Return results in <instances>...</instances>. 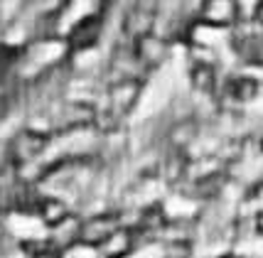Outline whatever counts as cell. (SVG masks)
I'll use <instances>...</instances> for the list:
<instances>
[{"instance_id":"cell-20","label":"cell","mask_w":263,"mask_h":258,"mask_svg":"<svg viewBox=\"0 0 263 258\" xmlns=\"http://www.w3.org/2000/svg\"><path fill=\"white\" fill-rule=\"evenodd\" d=\"M256 20L263 25V5H261V10H258V15H256Z\"/></svg>"},{"instance_id":"cell-6","label":"cell","mask_w":263,"mask_h":258,"mask_svg":"<svg viewBox=\"0 0 263 258\" xmlns=\"http://www.w3.org/2000/svg\"><path fill=\"white\" fill-rule=\"evenodd\" d=\"M199 20L209 27H231L236 23V5L234 0H202Z\"/></svg>"},{"instance_id":"cell-16","label":"cell","mask_w":263,"mask_h":258,"mask_svg":"<svg viewBox=\"0 0 263 258\" xmlns=\"http://www.w3.org/2000/svg\"><path fill=\"white\" fill-rule=\"evenodd\" d=\"M165 226V212H162L160 204H153L148 207L143 216H140V229H148V231H155V229H162Z\"/></svg>"},{"instance_id":"cell-8","label":"cell","mask_w":263,"mask_h":258,"mask_svg":"<svg viewBox=\"0 0 263 258\" xmlns=\"http://www.w3.org/2000/svg\"><path fill=\"white\" fill-rule=\"evenodd\" d=\"M231 49L241 62L253 64V67H263V34L258 32H243L234 34L231 40Z\"/></svg>"},{"instance_id":"cell-11","label":"cell","mask_w":263,"mask_h":258,"mask_svg":"<svg viewBox=\"0 0 263 258\" xmlns=\"http://www.w3.org/2000/svg\"><path fill=\"white\" fill-rule=\"evenodd\" d=\"M133 248V234L126 229H116L114 234L103 241V256L106 258H123Z\"/></svg>"},{"instance_id":"cell-12","label":"cell","mask_w":263,"mask_h":258,"mask_svg":"<svg viewBox=\"0 0 263 258\" xmlns=\"http://www.w3.org/2000/svg\"><path fill=\"white\" fill-rule=\"evenodd\" d=\"M224 182H227L224 172H221V170H214V172H206L204 177H199V180L195 182V192L199 197H214V194L221 192Z\"/></svg>"},{"instance_id":"cell-19","label":"cell","mask_w":263,"mask_h":258,"mask_svg":"<svg viewBox=\"0 0 263 258\" xmlns=\"http://www.w3.org/2000/svg\"><path fill=\"white\" fill-rule=\"evenodd\" d=\"M34 258H57V256H54V253H47V251H42V253H37Z\"/></svg>"},{"instance_id":"cell-9","label":"cell","mask_w":263,"mask_h":258,"mask_svg":"<svg viewBox=\"0 0 263 258\" xmlns=\"http://www.w3.org/2000/svg\"><path fill=\"white\" fill-rule=\"evenodd\" d=\"M190 81L199 94H214L217 91V69L212 62L199 59L190 67Z\"/></svg>"},{"instance_id":"cell-10","label":"cell","mask_w":263,"mask_h":258,"mask_svg":"<svg viewBox=\"0 0 263 258\" xmlns=\"http://www.w3.org/2000/svg\"><path fill=\"white\" fill-rule=\"evenodd\" d=\"M47 145V138L40 133H32V131H27V133H20L17 135V140H15V157L17 160H32L34 155H40L42 153V148Z\"/></svg>"},{"instance_id":"cell-14","label":"cell","mask_w":263,"mask_h":258,"mask_svg":"<svg viewBox=\"0 0 263 258\" xmlns=\"http://www.w3.org/2000/svg\"><path fill=\"white\" fill-rule=\"evenodd\" d=\"M195 133H197V123L192 121V118H187V121L177 123L170 131V143L177 148V150H184V145H190V143H192Z\"/></svg>"},{"instance_id":"cell-4","label":"cell","mask_w":263,"mask_h":258,"mask_svg":"<svg viewBox=\"0 0 263 258\" xmlns=\"http://www.w3.org/2000/svg\"><path fill=\"white\" fill-rule=\"evenodd\" d=\"M130 54L136 57L138 67L158 69L165 62V57H167V42L162 37H158V34H145V37H140V40L133 42Z\"/></svg>"},{"instance_id":"cell-18","label":"cell","mask_w":263,"mask_h":258,"mask_svg":"<svg viewBox=\"0 0 263 258\" xmlns=\"http://www.w3.org/2000/svg\"><path fill=\"white\" fill-rule=\"evenodd\" d=\"M256 231H258V234H263V212L256 216Z\"/></svg>"},{"instance_id":"cell-5","label":"cell","mask_w":263,"mask_h":258,"mask_svg":"<svg viewBox=\"0 0 263 258\" xmlns=\"http://www.w3.org/2000/svg\"><path fill=\"white\" fill-rule=\"evenodd\" d=\"M118 229V216L116 214H99L91 216L86 224L79 226V238L89 246H103V241Z\"/></svg>"},{"instance_id":"cell-3","label":"cell","mask_w":263,"mask_h":258,"mask_svg":"<svg viewBox=\"0 0 263 258\" xmlns=\"http://www.w3.org/2000/svg\"><path fill=\"white\" fill-rule=\"evenodd\" d=\"M258 96V81L253 77H229L221 86V103L227 108H243Z\"/></svg>"},{"instance_id":"cell-15","label":"cell","mask_w":263,"mask_h":258,"mask_svg":"<svg viewBox=\"0 0 263 258\" xmlns=\"http://www.w3.org/2000/svg\"><path fill=\"white\" fill-rule=\"evenodd\" d=\"M184 170H187V157H184L182 150H175V153L165 160V177L170 182H175L184 175Z\"/></svg>"},{"instance_id":"cell-17","label":"cell","mask_w":263,"mask_h":258,"mask_svg":"<svg viewBox=\"0 0 263 258\" xmlns=\"http://www.w3.org/2000/svg\"><path fill=\"white\" fill-rule=\"evenodd\" d=\"M234 5H236V20L251 23V20H256V15L261 10L263 0H234Z\"/></svg>"},{"instance_id":"cell-7","label":"cell","mask_w":263,"mask_h":258,"mask_svg":"<svg viewBox=\"0 0 263 258\" xmlns=\"http://www.w3.org/2000/svg\"><path fill=\"white\" fill-rule=\"evenodd\" d=\"M101 25H103V17L99 12L81 17L79 23L71 27V32H69V47L71 49H89V47H93L96 40H99V34H101Z\"/></svg>"},{"instance_id":"cell-13","label":"cell","mask_w":263,"mask_h":258,"mask_svg":"<svg viewBox=\"0 0 263 258\" xmlns=\"http://www.w3.org/2000/svg\"><path fill=\"white\" fill-rule=\"evenodd\" d=\"M37 209H40V216H42L49 226H57L67 219V207L62 202H57V199H42Z\"/></svg>"},{"instance_id":"cell-2","label":"cell","mask_w":263,"mask_h":258,"mask_svg":"<svg viewBox=\"0 0 263 258\" xmlns=\"http://www.w3.org/2000/svg\"><path fill=\"white\" fill-rule=\"evenodd\" d=\"M140 89H143V81L138 77H123L118 79L114 86L108 89V111L114 113L116 118H126L128 113L133 111V106L138 103V96H140Z\"/></svg>"},{"instance_id":"cell-1","label":"cell","mask_w":263,"mask_h":258,"mask_svg":"<svg viewBox=\"0 0 263 258\" xmlns=\"http://www.w3.org/2000/svg\"><path fill=\"white\" fill-rule=\"evenodd\" d=\"M155 0H138L136 5H130L128 12L123 15V25L121 30L130 42H136L145 34H153V27H155Z\"/></svg>"}]
</instances>
